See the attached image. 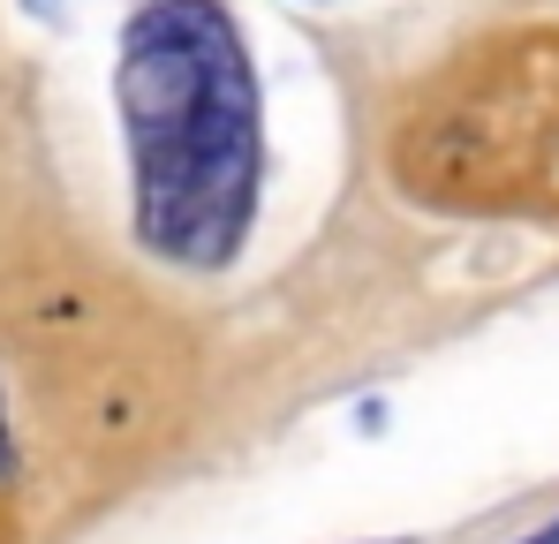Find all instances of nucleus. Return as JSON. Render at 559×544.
Instances as JSON below:
<instances>
[{
  "label": "nucleus",
  "mask_w": 559,
  "mask_h": 544,
  "mask_svg": "<svg viewBox=\"0 0 559 544\" xmlns=\"http://www.w3.org/2000/svg\"><path fill=\"white\" fill-rule=\"evenodd\" d=\"M31 8H61V0H31Z\"/></svg>",
  "instance_id": "obj_4"
},
{
  "label": "nucleus",
  "mask_w": 559,
  "mask_h": 544,
  "mask_svg": "<svg viewBox=\"0 0 559 544\" xmlns=\"http://www.w3.org/2000/svg\"><path fill=\"white\" fill-rule=\"evenodd\" d=\"M530 544H559V522H552V530H537V537H530Z\"/></svg>",
  "instance_id": "obj_3"
},
{
  "label": "nucleus",
  "mask_w": 559,
  "mask_h": 544,
  "mask_svg": "<svg viewBox=\"0 0 559 544\" xmlns=\"http://www.w3.org/2000/svg\"><path fill=\"white\" fill-rule=\"evenodd\" d=\"M114 98L136 243L189 272L235 265L265 181V106L242 23L219 0H144L121 31Z\"/></svg>",
  "instance_id": "obj_1"
},
{
  "label": "nucleus",
  "mask_w": 559,
  "mask_h": 544,
  "mask_svg": "<svg viewBox=\"0 0 559 544\" xmlns=\"http://www.w3.org/2000/svg\"><path fill=\"white\" fill-rule=\"evenodd\" d=\"M15 476V439H8V416H0V484Z\"/></svg>",
  "instance_id": "obj_2"
}]
</instances>
